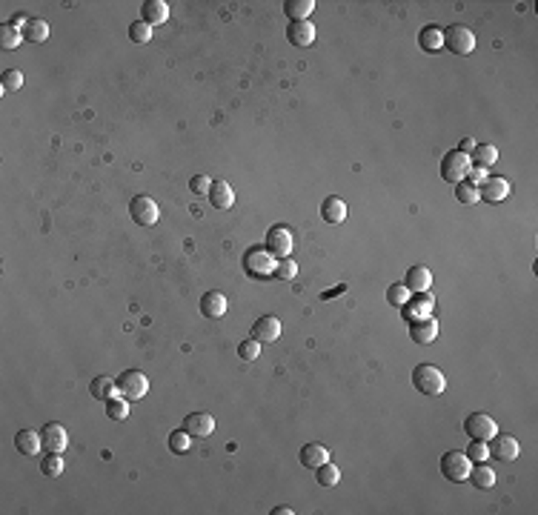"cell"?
I'll use <instances>...</instances> for the list:
<instances>
[{
  "instance_id": "6da1fadb",
  "label": "cell",
  "mask_w": 538,
  "mask_h": 515,
  "mask_svg": "<svg viewBox=\"0 0 538 515\" xmlns=\"http://www.w3.org/2000/svg\"><path fill=\"white\" fill-rule=\"evenodd\" d=\"M413 386L421 392V395H441L444 392V386H447V381H444V373L438 366H432V364H418L415 369H413Z\"/></svg>"
},
{
  "instance_id": "7a4b0ae2",
  "label": "cell",
  "mask_w": 538,
  "mask_h": 515,
  "mask_svg": "<svg viewBox=\"0 0 538 515\" xmlns=\"http://www.w3.org/2000/svg\"><path fill=\"white\" fill-rule=\"evenodd\" d=\"M275 266H278V258H272L264 249H249L247 255H243V269H247V275L255 278V281H264L269 275H275Z\"/></svg>"
},
{
  "instance_id": "3957f363",
  "label": "cell",
  "mask_w": 538,
  "mask_h": 515,
  "mask_svg": "<svg viewBox=\"0 0 538 515\" xmlns=\"http://www.w3.org/2000/svg\"><path fill=\"white\" fill-rule=\"evenodd\" d=\"M118 395L126 401H140L146 392H149V381L140 369H126V373L118 375Z\"/></svg>"
},
{
  "instance_id": "277c9868",
  "label": "cell",
  "mask_w": 538,
  "mask_h": 515,
  "mask_svg": "<svg viewBox=\"0 0 538 515\" xmlns=\"http://www.w3.org/2000/svg\"><path fill=\"white\" fill-rule=\"evenodd\" d=\"M444 32V46L450 52H455V55H469L472 49H476V32L472 29H467V26H461V23H455V26H450V29H441Z\"/></svg>"
},
{
  "instance_id": "5b68a950",
  "label": "cell",
  "mask_w": 538,
  "mask_h": 515,
  "mask_svg": "<svg viewBox=\"0 0 538 515\" xmlns=\"http://www.w3.org/2000/svg\"><path fill=\"white\" fill-rule=\"evenodd\" d=\"M469 470H472V461L458 453V449H452V453H444L441 458V473L447 481H452V484H464V481L469 478Z\"/></svg>"
},
{
  "instance_id": "8992f818",
  "label": "cell",
  "mask_w": 538,
  "mask_h": 515,
  "mask_svg": "<svg viewBox=\"0 0 538 515\" xmlns=\"http://www.w3.org/2000/svg\"><path fill=\"white\" fill-rule=\"evenodd\" d=\"M464 432L469 436V441H490L498 432V424L487 412H472L464 421Z\"/></svg>"
},
{
  "instance_id": "52a82bcc",
  "label": "cell",
  "mask_w": 538,
  "mask_h": 515,
  "mask_svg": "<svg viewBox=\"0 0 538 515\" xmlns=\"http://www.w3.org/2000/svg\"><path fill=\"white\" fill-rule=\"evenodd\" d=\"M472 166V160H469V155H464V152H447L444 155V160H441V178L447 181V184H458V181H464V175H467V169Z\"/></svg>"
},
{
  "instance_id": "ba28073f",
  "label": "cell",
  "mask_w": 538,
  "mask_h": 515,
  "mask_svg": "<svg viewBox=\"0 0 538 515\" xmlns=\"http://www.w3.org/2000/svg\"><path fill=\"white\" fill-rule=\"evenodd\" d=\"M487 453H490V458H496L501 464H510V461L518 458L521 447H518V441L513 436H501V432H496V436L487 441Z\"/></svg>"
},
{
  "instance_id": "9c48e42d",
  "label": "cell",
  "mask_w": 538,
  "mask_h": 515,
  "mask_svg": "<svg viewBox=\"0 0 538 515\" xmlns=\"http://www.w3.org/2000/svg\"><path fill=\"white\" fill-rule=\"evenodd\" d=\"M129 212H132V221L138 223V227H155L158 218H160L158 203L152 198H146V195L132 198V203H129Z\"/></svg>"
},
{
  "instance_id": "30bf717a",
  "label": "cell",
  "mask_w": 538,
  "mask_h": 515,
  "mask_svg": "<svg viewBox=\"0 0 538 515\" xmlns=\"http://www.w3.org/2000/svg\"><path fill=\"white\" fill-rule=\"evenodd\" d=\"M267 252L272 255V258H289L292 255V229H286V227H272L269 232H267Z\"/></svg>"
},
{
  "instance_id": "8fae6325",
  "label": "cell",
  "mask_w": 538,
  "mask_h": 515,
  "mask_svg": "<svg viewBox=\"0 0 538 515\" xmlns=\"http://www.w3.org/2000/svg\"><path fill=\"white\" fill-rule=\"evenodd\" d=\"M478 201H487V203H501L510 198V181L507 178H484L478 186Z\"/></svg>"
},
{
  "instance_id": "7c38bea8",
  "label": "cell",
  "mask_w": 538,
  "mask_h": 515,
  "mask_svg": "<svg viewBox=\"0 0 538 515\" xmlns=\"http://www.w3.org/2000/svg\"><path fill=\"white\" fill-rule=\"evenodd\" d=\"M410 338H413L415 344H421V347H430L435 338H438V321L432 315L410 321Z\"/></svg>"
},
{
  "instance_id": "4fadbf2b",
  "label": "cell",
  "mask_w": 538,
  "mask_h": 515,
  "mask_svg": "<svg viewBox=\"0 0 538 515\" xmlns=\"http://www.w3.org/2000/svg\"><path fill=\"white\" fill-rule=\"evenodd\" d=\"M252 338L258 344H272L281 338V321L275 315H260L252 327Z\"/></svg>"
},
{
  "instance_id": "5bb4252c",
  "label": "cell",
  "mask_w": 538,
  "mask_h": 515,
  "mask_svg": "<svg viewBox=\"0 0 538 515\" xmlns=\"http://www.w3.org/2000/svg\"><path fill=\"white\" fill-rule=\"evenodd\" d=\"M184 429L192 438H209L212 432H215V418L209 412H192L184 418Z\"/></svg>"
},
{
  "instance_id": "9a60e30c",
  "label": "cell",
  "mask_w": 538,
  "mask_h": 515,
  "mask_svg": "<svg viewBox=\"0 0 538 515\" xmlns=\"http://www.w3.org/2000/svg\"><path fill=\"white\" fill-rule=\"evenodd\" d=\"M40 438H43V449L46 453H63L66 449V444H69V432L63 429V424H46L43 429H40Z\"/></svg>"
},
{
  "instance_id": "2e32d148",
  "label": "cell",
  "mask_w": 538,
  "mask_h": 515,
  "mask_svg": "<svg viewBox=\"0 0 538 515\" xmlns=\"http://www.w3.org/2000/svg\"><path fill=\"white\" fill-rule=\"evenodd\" d=\"M432 307H435V298H432V295H427V292H415V298L406 301L404 307H401V312H404L406 321H418V318L432 315Z\"/></svg>"
},
{
  "instance_id": "e0dca14e",
  "label": "cell",
  "mask_w": 538,
  "mask_h": 515,
  "mask_svg": "<svg viewBox=\"0 0 538 515\" xmlns=\"http://www.w3.org/2000/svg\"><path fill=\"white\" fill-rule=\"evenodd\" d=\"M286 40L292 46H301V49H306V46L315 43V26L309 21H298V23H289L286 29Z\"/></svg>"
},
{
  "instance_id": "ac0fdd59",
  "label": "cell",
  "mask_w": 538,
  "mask_h": 515,
  "mask_svg": "<svg viewBox=\"0 0 538 515\" xmlns=\"http://www.w3.org/2000/svg\"><path fill=\"white\" fill-rule=\"evenodd\" d=\"M432 284V272L427 266H410L404 275V286L410 289V292H427Z\"/></svg>"
},
{
  "instance_id": "d6986e66",
  "label": "cell",
  "mask_w": 538,
  "mask_h": 515,
  "mask_svg": "<svg viewBox=\"0 0 538 515\" xmlns=\"http://www.w3.org/2000/svg\"><path fill=\"white\" fill-rule=\"evenodd\" d=\"M226 307H230V303H226V295L223 292H204L201 295V312L206 315V318H223L226 315Z\"/></svg>"
},
{
  "instance_id": "ffe728a7",
  "label": "cell",
  "mask_w": 538,
  "mask_h": 515,
  "mask_svg": "<svg viewBox=\"0 0 538 515\" xmlns=\"http://www.w3.org/2000/svg\"><path fill=\"white\" fill-rule=\"evenodd\" d=\"M140 9H143V23H149L152 29L169 21V6H167V0H146Z\"/></svg>"
},
{
  "instance_id": "44dd1931",
  "label": "cell",
  "mask_w": 538,
  "mask_h": 515,
  "mask_svg": "<svg viewBox=\"0 0 538 515\" xmlns=\"http://www.w3.org/2000/svg\"><path fill=\"white\" fill-rule=\"evenodd\" d=\"M209 203L215 206V209H232V203H235V192H232V186L226 184V181H215L212 184V189H209Z\"/></svg>"
},
{
  "instance_id": "7402d4cb",
  "label": "cell",
  "mask_w": 538,
  "mask_h": 515,
  "mask_svg": "<svg viewBox=\"0 0 538 515\" xmlns=\"http://www.w3.org/2000/svg\"><path fill=\"white\" fill-rule=\"evenodd\" d=\"M298 458H301V464L306 466V470H318L321 464L330 461V453H327V447H321V444H304Z\"/></svg>"
},
{
  "instance_id": "603a6c76",
  "label": "cell",
  "mask_w": 538,
  "mask_h": 515,
  "mask_svg": "<svg viewBox=\"0 0 538 515\" xmlns=\"http://www.w3.org/2000/svg\"><path fill=\"white\" fill-rule=\"evenodd\" d=\"M14 447H18V453L21 455H38L40 453V447H43V438H40V432H32V429H21L18 436H14Z\"/></svg>"
},
{
  "instance_id": "cb8c5ba5",
  "label": "cell",
  "mask_w": 538,
  "mask_h": 515,
  "mask_svg": "<svg viewBox=\"0 0 538 515\" xmlns=\"http://www.w3.org/2000/svg\"><path fill=\"white\" fill-rule=\"evenodd\" d=\"M469 160H472V166H478V169H490V166H496V160H498V149L493 147V143H478L476 149L469 152Z\"/></svg>"
},
{
  "instance_id": "d4e9b609",
  "label": "cell",
  "mask_w": 538,
  "mask_h": 515,
  "mask_svg": "<svg viewBox=\"0 0 538 515\" xmlns=\"http://www.w3.org/2000/svg\"><path fill=\"white\" fill-rule=\"evenodd\" d=\"M321 218L327 221V223H341L347 218V203L341 201L338 195H330L327 201L321 203Z\"/></svg>"
},
{
  "instance_id": "484cf974",
  "label": "cell",
  "mask_w": 538,
  "mask_h": 515,
  "mask_svg": "<svg viewBox=\"0 0 538 515\" xmlns=\"http://www.w3.org/2000/svg\"><path fill=\"white\" fill-rule=\"evenodd\" d=\"M115 392H118V384L112 381L109 375H97V378H92V384H89V395L92 398H97V401H106L109 398H115Z\"/></svg>"
},
{
  "instance_id": "4316f807",
  "label": "cell",
  "mask_w": 538,
  "mask_h": 515,
  "mask_svg": "<svg viewBox=\"0 0 538 515\" xmlns=\"http://www.w3.org/2000/svg\"><path fill=\"white\" fill-rule=\"evenodd\" d=\"M286 18L289 23H298V21H309V14L315 12V0H286Z\"/></svg>"
},
{
  "instance_id": "83f0119b",
  "label": "cell",
  "mask_w": 538,
  "mask_h": 515,
  "mask_svg": "<svg viewBox=\"0 0 538 515\" xmlns=\"http://www.w3.org/2000/svg\"><path fill=\"white\" fill-rule=\"evenodd\" d=\"M418 46L424 52H438L444 46V32L438 29V26H427V29H421V35H418Z\"/></svg>"
},
{
  "instance_id": "f1b7e54d",
  "label": "cell",
  "mask_w": 538,
  "mask_h": 515,
  "mask_svg": "<svg viewBox=\"0 0 538 515\" xmlns=\"http://www.w3.org/2000/svg\"><path fill=\"white\" fill-rule=\"evenodd\" d=\"M467 481H472V487H478V490H490V487H496V473H493V466H487L481 461L476 470H469Z\"/></svg>"
},
{
  "instance_id": "f546056e",
  "label": "cell",
  "mask_w": 538,
  "mask_h": 515,
  "mask_svg": "<svg viewBox=\"0 0 538 515\" xmlns=\"http://www.w3.org/2000/svg\"><path fill=\"white\" fill-rule=\"evenodd\" d=\"M49 38V23L46 21H38V18H29L26 29H23V40L29 43H43Z\"/></svg>"
},
{
  "instance_id": "4dcf8cb0",
  "label": "cell",
  "mask_w": 538,
  "mask_h": 515,
  "mask_svg": "<svg viewBox=\"0 0 538 515\" xmlns=\"http://www.w3.org/2000/svg\"><path fill=\"white\" fill-rule=\"evenodd\" d=\"M315 481H318V484L321 487H338V481H341V470H338V466L335 464H321L318 466V470H315Z\"/></svg>"
},
{
  "instance_id": "1f68e13d",
  "label": "cell",
  "mask_w": 538,
  "mask_h": 515,
  "mask_svg": "<svg viewBox=\"0 0 538 515\" xmlns=\"http://www.w3.org/2000/svg\"><path fill=\"white\" fill-rule=\"evenodd\" d=\"M106 415L112 421H126L129 418V401L126 398H109L106 401Z\"/></svg>"
},
{
  "instance_id": "d6a6232c",
  "label": "cell",
  "mask_w": 538,
  "mask_h": 515,
  "mask_svg": "<svg viewBox=\"0 0 538 515\" xmlns=\"http://www.w3.org/2000/svg\"><path fill=\"white\" fill-rule=\"evenodd\" d=\"M63 458H60V453H49L43 461H40V473L43 475H49V478H58L60 473H63Z\"/></svg>"
},
{
  "instance_id": "836d02e7",
  "label": "cell",
  "mask_w": 538,
  "mask_h": 515,
  "mask_svg": "<svg viewBox=\"0 0 538 515\" xmlns=\"http://www.w3.org/2000/svg\"><path fill=\"white\" fill-rule=\"evenodd\" d=\"M21 40H23V35H21V32H14L9 23L0 26V46H3L6 52H9V49H18Z\"/></svg>"
},
{
  "instance_id": "e575fe53",
  "label": "cell",
  "mask_w": 538,
  "mask_h": 515,
  "mask_svg": "<svg viewBox=\"0 0 538 515\" xmlns=\"http://www.w3.org/2000/svg\"><path fill=\"white\" fill-rule=\"evenodd\" d=\"M129 40L132 43H149L152 40V26L143 23V21H135L129 26Z\"/></svg>"
},
{
  "instance_id": "d590c367",
  "label": "cell",
  "mask_w": 538,
  "mask_h": 515,
  "mask_svg": "<svg viewBox=\"0 0 538 515\" xmlns=\"http://www.w3.org/2000/svg\"><path fill=\"white\" fill-rule=\"evenodd\" d=\"M298 275V264L292 261V258H281L278 266H275V278L278 281H295Z\"/></svg>"
},
{
  "instance_id": "8d00e7d4",
  "label": "cell",
  "mask_w": 538,
  "mask_h": 515,
  "mask_svg": "<svg viewBox=\"0 0 538 515\" xmlns=\"http://www.w3.org/2000/svg\"><path fill=\"white\" fill-rule=\"evenodd\" d=\"M455 198H458V203L469 206V203H476V201H478V189H476V186H469L467 181H458V184H455Z\"/></svg>"
},
{
  "instance_id": "74e56055",
  "label": "cell",
  "mask_w": 538,
  "mask_h": 515,
  "mask_svg": "<svg viewBox=\"0 0 538 515\" xmlns=\"http://www.w3.org/2000/svg\"><path fill=\"white\" fill-rule=\"evenodd\" d=\"M189 447H192V436L186 429H175L169 436V449H172V453H186Z\"/></svg>"
},
{
  "instance_id": "f35d334b",
  "label": "cell",
  "mask_w": 538,
  "mask_h": 515,
  "mask_svg": "<svg viewBox=\"0 0 538 515\" xmlns=\"http://www.w3.org/2000/svg\"><path fill=\"white\" fill-rule=\"evenodd\" d=\"M387 301L393 303V307H398V310H401L404 303L410 301V289H406L404 284H393V286L387 289Z\"/></svg>"
},
{
  "instance_id": "ab89813d",
  "label": "cell",
  "mask_w": 538,
  "mask_h": 515,
  "mask_svg": "<svg viewBox=\"0 0 538 515\" xmlns=\"http://www.w3.org/2000/svg\"><path fill=\"white\" fill-rule=\"evenodd\" d=\"M464 455H467L472 464L487 461V458H490V453H487V441H469V447H467Z\"/></svg>"
},
{
  "instance_id": "60d3db41",
  "label": "cell",
  "mask_w": 538,
  "mask_h": 515,
  "mask_svg": "<svg viewBox=\"0 0 538 515\" xmlns=\"http://www.w3.org/2000/svg\"><path fill=\"white\" fill-rule=\"evenodd\" d=\"M0 84H3V89H6V92H18V89L23 86V72H18V69H6V72H3V80H0Z\"/></svg>"
},
{
  "instance_id": "b9f144b4",
  "label": "cell",
  "mask_w": 538,
  "mask_h": 515,
  "mask_svg": "<svg viewBox=\"0 0 538 515\" xmlns=\"http://www.w3.org/2000/svg\"><path fill=\"white\" fill-rule=\"evenodd\" d=\"M238 355H241L243 361H255V358L260 355V344L255 341V338H249V341H243V344L238 347Z\"/></svg>"
},
{
  "instance_id": "7bdbcfd3",
  "label": "cell",
  "mask_w": 538,
  "mask_h": 515,
  "mask_svg": "<svg viewBox=\"0 0 538 515\" xmlns=\"http://www.w3.org/2000/svg\"><path fill=\"white\" fill-rule=\"evenodd\" d=\"M189 189L195 192V195H209V189H212V181L206 178V175H195V178L189 181Z\"/></svg>"
},
{
  "instance_id": "ee69618b",
  "label": "cell",
  "mask_w": 538,
  "mask_h": 515,
  "mask_svg": "<svg viewBox=\"0 0 538 515\" xmlns=\"http://www.w3.org/2000/svg\"><path fill=\"white\" fill-rule=\"evenodd\" d=\"M484 178H487V175H484V169H478V166H469L467 175H464V181H467L469 186H478Z\"/></svg>"
},
{
  "instance_id": "f6af8a7d",
  "label": "cell",
  "mask_w": 538,
  "mask_h": 515,
  "mask_svg": "<svg viewBox=\"0 0 538 515\" xmlns=\"http://www.w3.org/2000/svg\"><path fill=\"white\" fill-rule=\"evenodd\" d=\"M341 292H347V286H344V284L335 286V289H330V292H323V295H321V301H330V298H335V295H341Z\"/></svg>"
},
{
  "instance_id": "bcb514c9",
  "label": "cell",
  "mask_w": 538,
  "mask_h": 515,
  "mask_svg": "<svg viewBox=\"0 0 538 515\" xmlns=\"http://www.w3.org/2000/svg\"><path fill=\"white\" fill-rule=\"evenodd\" d=\"M472 149H476V140H472V138H464V140H461V147H458V152H464V155H469Z\"/></svg>"
},
{
  "instance_id": "7dc6e473",
  "label": "cell",
  "mask_w": 538,
  "mask_h": 515,
  "mask_svg": "<svg viewBox=\"0 0 538 515\" xmlns=\"http://www.w3.org/2000/svg\"><path fill=\"white\" fill-rule=\"evenodd\" d=\"M272 512H275V515H289V512H295V510H292V507H286V504H281V507H275Z\"/></svg>"
}]
</instances>
